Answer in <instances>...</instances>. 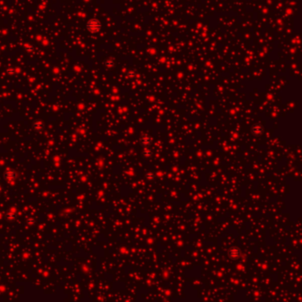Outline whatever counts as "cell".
I'll return each instance as SVG.
<instances>
[{"label":"cell","instance_id":"6da1fadb","mask_svg":"<svg viewBox=\"0 0 302 302\" xmlns=\"http://www.w3.org/2000/svg\"><path fill=\"white\" fill-rule=\"evenodd\" d=\"M87 30L91 32V33H97L100 30L101 28V23L99 22V21H97V19H91L87 22Z\"/></svg>","mask_w":302,"mask_h":302}]
</instances>
